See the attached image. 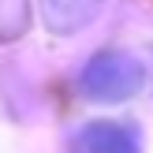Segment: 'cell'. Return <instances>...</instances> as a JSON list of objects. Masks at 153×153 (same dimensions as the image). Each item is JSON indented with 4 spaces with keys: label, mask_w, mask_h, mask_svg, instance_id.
I'll list each match as a JSON object with an SVG mask.
<instances>
[{
    "label": "cell",
    "mask_w": 153,
    "mask_h": 153,
    "mask_svg": "<svg viewBox=\"0 0 153 153\" xmlns=\"http://www.w3.org/2000/svg\"><path fill=\"white\" fill-rule=\"evenodd\" d=\"M105 0H41V19L52 34H75L101 15Z\"/></svg>",
    "instance_id": "3"
},
{
    "label": "cell",
    "mask_w": 153,
    "mask_h": 153,
    "mask_svg": "<svg viewBox=\"0 0 153 153\" xmlns=\"http://www.w3.org/2000/svg\"><path fill=\"white\" fill-rule=\"evenodd\" d=\"M146 86V64H142L134 52H97L79 75V90L82 97L97 105H116L134 97Z\"/></svg>",
    "instance_id": "1"
},
{
    "label": "cell",
    "mask_w": 153,
    "mask_h": 153,
    "mask_svg": "<svg viewBox=\"0 0 153 153\" xmlns=\"http://www.w3.org/2000/svg\"><path fill=\"white\" fill-rule=\"evenodd\" d=\"M71 153H138V134L116 120H94L79 127Z\"/></svg>",
    "instance_id": "2"
}]
</instances>
